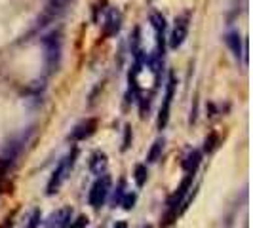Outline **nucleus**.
<instances>
[{
	"mask_svg": "<svg viewBox=\"0 0 253 228\" xmlns=\"http://www.w3.org/2000/svg\"><path fill=\"white\" fill-rule=\"evenodd\" d=\"M42 44V50H44V67H46V73L51 75L59 69L61 63V53H63V37H61V31H51L46 37H42L40 40Z\"/></svg>",
	"mask_w": 253,
	"mask_h": 228,
	"instance_id": "1",
	"label": "nucleus"
},
{
	"mask_svg": "<svg viewBox=\"0 0 253 228\" xmlns=\"http://www.w3.org/2000/svg\"><path fill=\"white\" fill-rule=\"evenodd\" d=\"M76 156H78V151L73 149V151L69 152L67 156H63V158H61V162L57 164L55 171L51 173L50 181H48V187H46V192H48L50 196L51 194H55L57 190L61 189V185L65 183V179L69 177V173H71V169H73V165H75Z\"/></svg>",
	"mask_w": 253,
	"mask_h": 228,
	"instance_id": "2",
	"label": "nucleus"
},
{
	"mask_svg": "<svg viewBox=\"0 0 253 228\" xmlns=\"http://www.w3.org/2000/svg\"><path fill=\"white\" fill-rule=\"evenodd\" d=\"M192 179H194V175H185V179L181 181L177 190L168 198V219H166V225L171 223V219L177 215L179 205H183V200H185V196L189 194L190 187H192Z\"/></svg>",
	"mask_w": 253,
	"mask_h": 228,
	"instance_id": "3",
	"label": "nucleus"
},
{
	"mask_svg": "<svg viewBox=\"0 0 253 228\" xmlns=\"http://www.w3.org/2000/svg\"><path fill=\"white\" fill-rule=\"evenodd\" d=\"M175 86H177V78L173 73H169L168 76V82H166V95L164 101H162V107H160V114H158V122L156 126L162 131L168 122H169V111H171V101H173V93H175Z\"/></svg>",
	"mask_w": 253,
	"mask_h": 228,
	"instance_id": "4",
	"label": "nucleus"
},
{
	"mask_svg": "<svg viewBox=\"0 0 253 228\" xmlns=\"http://www.w3.org/2000/svg\"><path fill=\"white\" fill-rule=\"evenodd\" d=\"M111 177L105 173V175H99V177L95 179V183L91 185V189H89V194H88V202L91 207H101L105 200H107V196H109V192H111Z\"/></svg>",
	"mask_w": 253,
	"mask_h": 228,
	"instance_id": "5",
	"label": "nucleus"
},
{
	"mask_svg": "<svg viewBox=\"0 0 253 228\" xmlns=\"http://www.w3.org/2000/svg\"><path fill=\"white\" fill-rule=\"evenodd\" d=\"M149 21H151L152 29H154V35H156V57L162 59L166 51V19L160 12H152L149 15Z\"/></svg>",
	"mask_w": 253,
	"mask_h": 228,
	"instance_id": "6",
	"label": "nucleus"
},
{
	"mask_svg": "<svg viewBox=\"0 0 253 228\" xmlns=\"http://www.w3.org/2000/svg\"><path fill=\"white\" fill-rule=\"evenodd\" d=\"M187 35H189V15H179V17H175V25H173V31L169 35V48L171 50L181 48Z\"/></svg>",
	"mask_w": 253,
	"mask_h": 228,
	"instance_id": "7",
	"label": "nucleus"
},
{
	"mask_svg": "<svg viewBox=\"0 0 253 228\" xmlns=\"http://www.w3.org/2000/svg\"><path fill=\"white\" fill-rule=\"evenodd\" d=\"M97 129V118H86L80 124H76L75 129L71 131L69 139L71 141H86L88 137H91Z\"/></svg>",
	"mask_w": 253,
	"mask_h": 228,
	"instance_id": "8",
	"label": "nucleus"
},
{
	"mask_svg": "<svg viewBox=\"0 0 253 228\" xmlns=\"http://www.w3.org/2000/svg\"><path fill=\"white\" fill-rule=\"evenodd\" d=\"M120 27H122V15L116 8H111L107 15H105V23H103V35L107 38L116 37L120 33Z\"/></svg>",
	"mask_w": 253,
	"mask_h": 228,
	"instance_id": "9",
	"label": "nucleus"
},
{
	"mask_svg": "<svg viewBox=\"0 0 253 228\" xmlns=\"http://www.w3.org/2000/svg\"><path fill=\"white\" fill-rule=\"evenodd\" d=\"M71 221H73V209L61 207L50 215V219L46 221V228H69Z\"/></svg>",
	"mask_w": 253,
	"mask_h": 228,
	"instance_id": "10",
	"label": "nucleus"
},
{
	"mask_svg": "<svg viewBox=\"0 0 253 228\" xmlns=\"http://www.w3.org/2000/svg\"><path fill=\"white\" fill-rule=\"evenodd\" d=\"M67 6H69V0H50L46 4V8H44V13H42V21H44L42 25H46L48 21L57 19L59 15H63Z\"/></svg>",
	"mask_w": 253,
	"mask_h": 228,
	"instance_id": "11",
	"label": "nucleus"
},
{
	"mask_svg": "<svg viewBox=\"0 0 253 228\" xmlns=\"http://www.w3.org/2000/svg\"><path fill=\"white\" fill-rule=\"evenodd\" d=\"M225 44L228 46L230 53L234 55V59L240 61L242 57H244V50H242V38L238 35V31H228L227 35H225Z\"/></svg>",
	"mask_w": 253,
	"mask_h": 228,
	"instance_id": "12",
	"label": "nucleus"
},
{
	"mask_svg": "<svg viewBox=\"0 0 253 228\" xmlns=\"http://www.w3.org/2000/svg\"><path fill=\"white\" fill-rule=\"evenodd\" d=\"M202 162V152L200 151H190L187 156H185V160H183V169H185V173L187 175H194L196 173V169H198V165Z\"/></svg>",
	"mask_w": 253,
	"mask_h": 228,
	"instance_id": "13",
	"label": "nucleus"
},
{
	"mask_svg": "<svg viewBox=\"0 0 253 228\" xmlns=\"http://www.w3.org/2000/svg\"><path fill=\"white\" fill-rule=\"evenodd\" d=\"M107 154L105 152H95L93 156H91V162H89V169H91V173L93 175H105V171H107Z\"/></svg>",
	"mask_w": 253,
	"mask_h": 228,
	"instance_id": "14",
	"label": "nucleus"
},
{
	"mask_svg": "<svg viewBox=\"0 0 253 228\" xmlns=\"http://www.w3.org/2000/svg\"><path fill=\"white\" fill-rule=\"evenodd\" d=\"M164 137H160V139H156L152 143L151 151L147 154V162L149 164H156L158 160H160V156H162V151H164Z\"/></svg>",
	"mask_w": 253,
	"mask_h": 228,
	"instance_id": "15",
	"label": "nucleus"
},
{
	"mask_svg": "<svg viewBox=\"0 0 253 228\" xmlns=\"http://www.w3.org/2000/svg\"><path fill=\"white\" fill-rule=\"evenodd\" d=\"M133 175H135V185H137V187H143V185L147 183V177H149L147 165H145V164H137V165H135V171H133Z\"/></svg>",
	"mask_w": 253,
	"mask_h": 228,
	"instance_id": "16",
	"label": "nucleus"
},
{
	"mask_svg": "<svg viewBox=\"0 0 253 228\" xmlns=\"http://www.w3.org/2000/svg\"><path fill=\"white\" fill-rule=\"evenodd\" d=\"M129 46H131V55H135V53H139L141 51V29L139 27L133 29V35H131Z\"/></svg>",
	"mask_w": 253,
	"mask_h": 228,
	"instance_id": "17",
	"label": "nucleus"
},
{
	"mask_svg": "<svg viewBox=\"0 0 253 228\" xmlns=\"http://www.w3.org/2000/svg\"><path fill=\"white\" fill-rule=\"evenodd\" d=\"M135 200H137V194H135V192H126L124 198L120 200V205H122L126 211H129V209L135 205Z\"/></svg>",
	"mask_w": 253,
	"mask_h": 228,
	"instance_id": "18",
	"label": "nucleus"
},
{
	"mask_svg": "<svg viewBox=\"0 0 253 228\" xmlns=\"http://www.w3.org/2000/svg\"><path fill=\"white\" fill-rule=\"evenodd\" d=\"M124 194H126V183L120 181V183H118V189H116V192H114V198H113L114 205H120V200L124 198Z\"/></svg>",
	"mask_w": 253,
	"mask_h": 228,
	"instance_id": "19",
	"label": "nucleus"
},
{
	"mask_svg": "<svg viewBox=\"0 0 253 228\" xmlns=\"http://www.w3.org/2000/svg\"><path fill=\"white\" fill-rule=\"evenodd\" d=\"M88 227V217L86 215H80L76 217V221H71L69 228H86Z\"/></svg>",
	"mask_w": 253,
	"mask_h": 228,
	"instance_id": "20",
	"label": "nucleus"
},
{
	"mask_svg": "<svg viewBox=\"0 0 253 228\" xmlns=\"http://www.w3.org/2000/svg\"><path fill=\"white\" fill-rule=\"evenodd\" d=\"M215 147H217V135H215V133H211V135L206 139V143H204V151L211 152Z\"/></svg>",
	"mask_w": 253,
	"mask_h": 228,
	"instance_id": "21",
	"label": "nucleus"
},
{
	"mask_svg": "<svg viewBox=\"0 0 253 228\" xmlns=\"http://www.w3.org/2000/svg\"><path fill=\"white\" fill-rule=\"evenodd\" d=\"M131 145V127L126 126L124 127V143H122V151H127Z\"/></svg>",
	"mask_w": 253,
	"mask_h": 228,
	"instance_id": "22",
	"label": "nucleus"
},
{
	"mask_svg": "<svg viewBox=\"0 0 253 228\" xmlns=\"http://www.w3.org/2000/svg\"><path fill=\"white\" fill-rule=\"evenodd\" d=\"M38 225H40V211H38V209H35V211H33V215H31V219H29V225H27V228H37Z\"/></svg>",
	"mask_w": 253,
	"mask_h": 228,
	"instance_id": "23",
	"label": "nucleus"
},
{
	"mask_svg": "<svg viewBox=\"0 0 253 228\" xmlns=\"http://www.w3.org/2000/svg\"><path fill=\"white\" fill-rule=\"evenodd\" d=\"M113 228H127V223L126 221H118V223H114Z\"/></svg>",
	"mask_w": 253,
	"mask_h": 228,
	"instance_id": "24",
	"label": "nucleus"
},
{
	"mask_svg": "<svg viewBox=\"0 0 253 228\" xmlns=\"http://www.w3.org/2000/svg\"><path fill=\"white\" fill-rule=\"evenodd\" d=\"M143 228H152V227H149V225H147V227H143Z\"/></svg>",
	"mask_w": 253,
	"mask_h": 228,
	"instance_id": "25",
	"label": "nucleus"
}]
</instances>
